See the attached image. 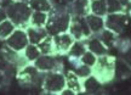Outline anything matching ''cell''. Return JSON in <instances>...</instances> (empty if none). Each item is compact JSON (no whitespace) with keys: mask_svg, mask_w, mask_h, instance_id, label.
I'll return each instance as SVG.
<instances>
[{"mask_svg":"<svg viewBox=\"0 0 131 95\" xmlns=\"http://www.w3.org/2000/svg\"><path fill=\"white\" fill-rule=\"evenodd\" d=\"M7 12V18L11 20L17 28H27L29 26L30 16L33 14L32 7L28 1H10L5 7Z\"/></svg>","mask_w":131,"mask_h":95,"instance_id":"1","label":"cell"},{"mask_svg":"<svg viewBox=\"0 0 131 95\" xmlns=\"http://www.w3.org/2000/svg\"><path fill=\"white\" fill-rule=\"evenodd\" d=\"M70 21H72V15L68 9L57 10L53 6V9L49 12V20L45 28L50 35H56L63 32H68Z\"/></svg>","mask_w":131,"mask_h":95,"instance_id":"2","label":"cell"},{"mask_svg":"<svg viewBox=\"0 0 131 95\" xmlns=\"http://www.w3.org/2000/svg\"><path fill=\"white\" fill-rule=\"evenodd\" d=\"M45 73L39 71L34 63H27L17 72V81L24 89H42Z\"/></svg>","mask_w":131,"mask_h":95,"instance_id":"3","label":"cell"},{"mask_svg":"<svg viewBox=\"0 0 131 95\" xmlns=\"http://www.w3.org/2000/svg\"><path fill=\"white\" fill-rule=\"evenodd\" d=\"M94 74L102 84L111 83L115 79V57L111 55H102L98 56L96 63L91 67Z\"/></svg>","mask_w":131,"mask_h":95,"instance_id":"4","label":"cell"},{"mask_svg":"<svg viewBox=\"0 0 131 95\" xmlns=\"http://www.w3.org/2000/svg\"><path fill=\"white\" fill-rule=\"evenodd\" d=\"M66 88V76L64 72L53 71L46 72L44 76L42 89L49 94H61V91Z\"/></svg>","mask_w":131,"mask_h":95,"instance_id":"5","label":"cell"},{"mask_svg":"<svg viewBox=\"0 0 131 95\" xmlns=\"http://www.w3.org/2000/svg\"><path fill=\"white\" fill-rule=\"evenodd\" d=\"M68 32L72 34V37L75 40H85L92 35V32L85 17H78V16H72Z\"/></svg>","mask_w":131,"mask_h":95,"instance_id":"6","label":"cell"},{"mask_svg":"<svg viewBox=\"0 0 131 95\" xmlns=\"http://www.w3.org/2000/svg\"><path fill=\"white\" fill-rule=\"evenodd\" d=\"M127 24V16L124 12L107 14L104 17V28L114 32L115 34H122Z\"/></svg>","mask_w":131,"mask_h":95,"instance_id":"7","label":"cell"},{"mask_svg":"<svg viewBox=\"0 0 131 95\" xmlns=\"http://www.w3.org/2000/svg\"><path fill=\"white\" fill-rule=\"evenodd\" d=\"M33 63L35 65V67L39 71L44 72V73L63 70V65L56 57V55H42L41 54Z\"/></svg>","mask_w":131,"mask_h":95,"instance_id":"8","label":"cell"},{"mask_svg":"<svg viewBox=\"0 0 131 95\" xmlns=\"http://www.w3.org/2000/svg\"><path fill=\"white\" fill-rule=\"evenodd\" d=\"M5 44L16 51H23L29 44V39L24 28H16L12 34L5 40Z\"/></svg>","mask_w":131,"mask_h":95,"instance_id":"9","label":"cell"},{"mask_svg":"<svg viewBox=\"0 0 131 95\" xmlns=\"http://www.w3.org/2000/svg\"><path fill=\"white\" fill-rule=\"evenodd\" d=\"M52 39H53V46H55V55L67 54L75 40L69 32H63V33L52 35Z\"/></svg>","mask_w":131,"mask_h":95,"instance_id":"10","label":"cell"},{"mask_svg":"<svg viewBox=\"0 0 131 95\" xmlns=\"http://www.w3.org/2000/svg\"><path fill=\"white\" fill-rule=\"evenodd\" d=\"M68 11L72 16L85 17L89 15L90 11V0H74L73 3L68 4Z\"/></svg>","mask_w":131,"mask_h":95,"instance_id":"11","label":"cell"},{"mask_svg":"<svg viewBox=\"0 0 131 95\" xmlns=\"http://www.w3.org/2000/svg\"><path fill=\"white\" fill-rule=\"evenodd\" d=\"M85 43H86V46H88V50H90L91 52H94L97 57L102 56V55H106L108 51V48L106 46L95 34H92V35L89 37L88 39H85Z\"/></svg>","mask_w":131,"mask_h":95,"instance_id":"12","label":"cell"},{"mask_svg":"<svg viewBox=\"0 0 131 95\" xmlns=\"http://www.w3.org/2000/svg\"><path fill=\"white\" fill-rule=\"evenodd\" d=\"M27 35H28L29 43L30 44H39L44 38H46L49 33L45 27H34V26H28L26 28Z\"/></svg>","mask_w":131,"mask_h":95,"instance_id":"13","label":"cell"},{"mask_svg":"<svg viewBox=\"0 0 131 95\" xmlns=\"http://www.w3.org/2000/svg\"><path fill=\"white\" fill-rule=\"evenodd\" d=\"M81 82H83V91L86 93V94H96V93H100L103 87V84L98 81L94 74L86 77L85 79H81Z\"/></svg>","mask_w":131,"mask_h":95,"instance_id":"14","label":"cell"},{"mask_svg":"<svg viewBox=\"0 0 131 95\" xmlns=\"http://www.w3.org/2000/svg\"><path fill=\"white\" fill-rule=\"evenodd\" d=\"M66 76V87L70 88L75 94H80L83 93V82L79 77L75 74L73 71H67L64 72Z\"/></svg>","mask_w":131,"mask_h":95,"instance_id":"15","label":"cell"},{"mask_svg":"<svg viewBox=\"0 0 131 95\" xmlns=\"http://www.w3.org/2000/svg\"><path fill=\"white\" fill-rule=\"evenodd\" d=\"M85 20H86V22L89 24L92 34L100 33L104 28V17H102V16H98V15H95L90 12L89 15L85 16Z\"/></svg>","mask_w":131,"mask_h":95,"instance_id":"16","label":"cell"},{"mask_svg":"<svg viewBox=\"0 0 131 95\" xmlns=\"http://www.w3.org/2000/svg\"><path fill=\"white\" fill-rule=\"evenodd\" d=\"M95 35H96L108 49L114 46V44H115V42H117V39H118V34H115L114 32H112V31H109V29H107V28H103L100 33L95 34Z\"/></svg>","mask_w":131,"mask_h":95,"instance_id":"17","label":"cell"},{"mask_svg":"<svg viewBox=\"0 0 131 95\" xmlns=\"http://www.w3.org/2000/svg\"><path fill=\"white\" fill-rule=\"evenodd\" d=\"M86 50H88V46H86L85 40H74V43L72 44V46L68 50L67 55H68V57L80 59Z\"/></svg>","mask_w":131,"mask_h":95,"instance_id":"18","label":"cell"},{"mask_svg":"<svg viewBox=\"0 0 131 95\" xmlns=\"http://www.w3.org/2000/svg\"><path fill=\"white\" fill-rule=\"evenodd\" d=\"M131 74V67L123 59H115V78L125 79Z\"/></svg>","mask_w":131,"mask_h":95,"instance_id":"19","label":"cell"},{"mask_svg":"<svg viewBox=\"0 0 131 95\" xmlns=\"http://www.w3.org/2000/svg\"><path fill=\"white\" fill-rule=\"evenodd\" d=\"M28 3L33 11H42L49 14L53 9V4L51 0H29Z\"/></svg>","mask_w":131,"mask_h":95,"instance_id":"20","label":"cell"},{"mask_svg":"<svg viewBox=\"0 0 131 95\" xmlns=\"http://www.w3.org/2000/svg\"><path fill=\"white\" fill-rule=\"evenodd\" d=\"M90 11L91 14L106 17V15L108 14L107 1L106 0H90Z\"/></svg>","mask_w":131,"mask_h":95,"instance_id":"21","label":"cell"},{"mask_svg":"<svg viewBox=\"0 0 131 95\" xmlns=\"http://www.w3.org/2000/svg\"><path fill=\"white\" fill-rule=\"evenodd\" d=\"M49 20V14L47 12H42V11H33L32 16H30V21H29V26H34V27H45Z\"/></svg>","mask_w":131,"mask_h":95,"instance_id":"22","label":"cell"},{"mask_svg":"<svg viewBox=\"0 0 131 95\" xmlns=\"http://www.w3.org/2000/svg\"><path fill=\"white\" fill-rule=\"evenodd\" d=\"M38 48L40 49V52L42 55H55V46H53V39L52 35H47L38 44Z\"/></svg>","mask_w":131,"mask_h":95,"instance_id":"23","label":"cell"},{"mask_svg":"<svg viewBox=\"0 0 131 95\" xmlns=\"http://www.w3.org/2000/svg\"><path fill=\"white\" fill-rule=\"evenodd\" d=\"M16 28L17 27L15 26V23L11 20L7 18L5 21H3L0 23V40H6Z\"/></svg>","mask_w":131,"mask_h":95,"instance_id":"24","label":"cell"},{"mask_svg":"<svg viewBox=\"0 0 131 95\" xmlns=\"http://www.w3.org/2000/svg\"><path fill=\"white\" fill-rule=\"evenodd\" d=\"M23 55H24V57L27 59V61H28L29 63H33L38 57L41 55V52H40V49L38 48L37 44L29 43L28 45L26 46V49L23 50Z\"/></svg>","mask_w":131,"mask_h":95,"instance_id":"25","label":"cell"},{"mask_svg":"<svg viewBox=\"0 0 131 95\" xmlns=\"http://www.w3.org/2000/svg\"><path fill=\"white\" fill-rule=\"evenodd\" d=\"M72 71L74 72L80 79H85L86 77H89V76L92 74V68H91L90 66H86V65H84V63H81V62H80L79 65H77V66L73 67Z\"/></svg>","mask_w":131,"mask_h":95,"instance_id":"26","label":"cell"},{"mask_svg":"<svg viewBox=\"0 0 131 95\" xmlns=\"http://www.w3.org/2000/svg\"><path fill=\"white\" fill-rule=\"evenodd\" d=\"M80 62L81 63H84V65H86V66H90L92 67L96 63V60H97V56L95 55L94 52H91L90 50H86V51L84 52V55L79 59Z\"/></svg>","mask_w":131,"mask_h":95,"instance_id":"27","label":"cell"},{"mask_svg":"<svg viewBox=\"0 0 131 95\" xmlns=\"http://www.w3.org/2000/svg\"><path fill=\"white\" fill-rule=\"evenodd\" d=\"M107 1V11L108 14H114V12H124L123 5L118 0H106Z\"/></svg>","mask_w":131,"mask_h":95,"instance_id":"28","label":"cell"},{"mask_svg":"<svg viewBox=\"0 0 131 95\" xmlns=\"http://www.w3.org/2000/svg\"><path fill=\"white\" fill-rule=\"evenodd\" d=\"M120 59H123V60L131 67V46H129L126 50H124V51L120 52Z\"/></svg>","mask_w":131,"mask_h":95,"instance_id":"29","label":"cell"},{"mask_svg":"<svg viewBox=\"0 0 131 95\" xmlns=\"http://www.w3.org/2000/svg\"><path fill=\"white\" fill-rule=\"evenodd\" d=\"M124 7V11H129V9L131 7V0H118Z\"/></svg>","mask_w":131,"mask_h":95,"instance_id":"30","label":"cell"},{"mask_svg":"<svg viewBox=\"0 0 131 95\" xmlns=\"http://www.w3.org/2000/svg\"><path fill=\"white\" fill-rule=\"evenodd\" d=\"M5 20H7V12H6V9L3 7V6H0V23L5 21Z\"/></svg>","mask_w":131,"mask_h":95,"instance_id":"31","label":"cell"},{"mask_svg":"<svg viewBox=\"0 0 131 95\" xmlns=\"http://www.w3.org/2000/svg\"><path fill=\"white\" fill-rule=\"evenodd\" d=\"M5 83H6V73H5V71L0 70V88H3L5 86Z\"/></svg>","mask_w":131,"mask_h":95,"instance_id":"32","label":"cell"},{"mask_svg":"<svg viewBox=\"0 0 131 95\" xmlns=\"http://www.w3.org/2000/svg\"><path fill=\"white\" fill-rule=\"evenodd\" d=\"M61 94H62V95H75V93H74L73 90H72L70 88H68V87H66L64 89H63V90L61 91Z\"/></svg>","mask_w":131,"mask_h":95,"instance_id":"33","label":"cell"},{"mask_svg":"<svg viewBox=\"0 0 131 95\" xmlns=\"http://www.w3.org/2000/svg\"><path fill=\"white\" fill-rule=\"evenodd\" d=\"M66 3H67V4H70V3H73V1H74V0H64Z\"/></svg>","mask_w":131,"mask_h":95,"instance_id":"34","label":"cell"},{"mask_svg":"<svg viewBox=\"0 0 131 95\" xmlns=\"http://www.w3.org/2000/svg\"><path fill=\"white\" fill-rule=\"evenodd\" d=\"M1 1H3V3H7V4H9L10 1H12V0H1Z\"/></svg>","mask_w":131,"mask_h":95,"instance_id":"35","label":"cell"},{"mask_svg":"<svg viewBox=\"0 0 131 95\" xmlns=\"http://www.w3.org/2000/svg\"><path fill=\"white\" fill-rule=\"evenodd\" d=\"M15 1H29V0H15Z\"/></svg>","mask_w":131,"mask_h":95,"instance_id":"36","label":"cell"},{"mask_svg":"<svg viewBox=\"0 0 131 95\" xmlns=\"http://www.w3.org/2000/svg\"><path fill=\"white\" fill-rule=\"evenodd\" d=\"M0 6H3V1L1 0H0Z\"/></svg>","mask_w":131,"mask_h":95,"instance_id":"37","label":"cell"}]
</instances>
